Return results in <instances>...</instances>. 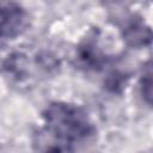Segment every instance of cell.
Listing matches in <instances>:
<instances>
[{
  "instance_id": "2",
  "label": "cell",
  "mask_w": 153,
  "mask_h": 153,
  "mask_svg": "<svg viewBox=\"0 0 153 153\" xmlns=\"http://www.w3.org/2000/svg\"><path fill=\"white\" fill-rule=\"evenodd\" d=\"M29 24V14L14 0H0V39L22 35Z\"/></svg>"
},
{
  "instance_id": "1",
  "label": "cell",
  "mask_w": 153,
  "mask_h": 153,
  "mask_svg": "<svg viewBox=\"0 0 153 153\" xmlns=\"http://www.w3.org/2000/svg\"><path fill=\"white\" fill-rule=\"evenodd\" d=\"M97 128L86 110L66 102H53L41 116L32 145L38 151L74 152L91 145Z\"/></svg>"
}]
</instances>
